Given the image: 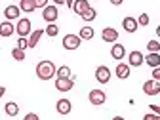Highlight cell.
<instances>
[{"label": "cell", "mask_w": 160, "mask_h": 120, "mask_svg": "<svg viewBox=\"0 0 160 120\" xmlns=\"http://www.w3.org/2000/svg\"><path fill=\"white\" fill-rule=\"evenodd\" d=\"M23 120H40V116H38L36 112H29V114H25Z\"/></svg>", "instance_id": "f546056e"}, {"label": "cell", "mask_w": 160, "mask_h": 120, "mask_svg": "<svg viewBox=\"0 0 160 120\" xmlns=\"http://www.w3.org/2000/svg\"><path fill=\"white\" fill-rule=\"evenodd\" d=\"M156 34H158V38H160V25L156 27Z\"/></svg>", "instance_id": "ab89813d"}, {"label": "cell", "mask_w": 160, "mask_h": 120, "mask_svg": "<svg viewBox=\"0 0 160 120\" xmlns=\"http://www.w3.org/2000/svg\"><path fill=\"white\" fill-rule=\"evenodd\" d=\"M122 2H124V0H111V4H112V6H120Z\"/></svg>", "instance_id": "e575fe53"}, {"label": "cell", "mask_w": 160, "mask_h": 120, "mask_svg": "<svg viewBox=\"0 0 160 120\" xmlns=\"http://www.w3.org/2000/svg\"><path fill=\"white\" fill-rule=\"evenodd\" d=\"M19 10L25 12V13H31L36 10V4H34V0H19Z\"/></svg>", "instance_id": "d6986e66"}, {"label": "cell", "mask_w": 160, "mask_h": 120, "mask_svg": "<svg viewBox=\"0 0 160 120\" xmlns=\"http://www.w3.org/2000/svg\"><path fill=\"white\" fill-rule=\"evenodd\" d=\"M19 13H21V10H19V6H8L4 10V17H6V21H13V19L19 17Z\"/></svg>", "instance_id": "5bb4252c"}, {"label": "cell", "mask_w": 160, "mask_h": 120, "mask_svg": "<svg viewBox=\"0 0 160 120\" xmlns=\"http://www.w3.org/2000/svg\"><path fill=\"white\" fill-rule=\"evenodd\" d=\"M88 99H90V103H92V105L101 107V105L107 101V95H105V92H101V90H92L90 95H88Z\"/></svg>", "instance_id": "277c9868"}, {"label": "cell", "mask_w": 160, "mask_h": 120, "mask_svg": "<svg viewBox=\"0 0 160 120\" xmlns=\"http://www.w3.org/2000/svg\"><path fill=\"white\" fill-rule=\"evenodd\" d=\"M149 107H151V112H154V114L160 116V105H149Z\"/></svg>", "instance_id": "836d02e7"}, {"label": "cell", "mask_w": 160, "mask_h": 120, "mask_svg": "<svg viewBox=\"0 0 160 120\" xmlns=\"http://www.w3.org/2000/svg\"><path fill=\"white\" fill-rule=\"evenodd\" d=\"M152 78H154V80H158V82H160V67L152 69Z\"/></svg>", "instance_id": "d6a6232c"}, {"label": "cell", "mask_w": 160, "mask_h": 120, "mask_svg": "<svg viewBox=\"0 0 160 120\" xmlns=\"http://www.w3.org/2000/svg\"><path fill=\"white\" fill-rule=\"evenodd\" d=\"M31 19H27V17H23V19H19L17 21V25H15V32L19 34V36H23V38H29L31 36Z\"/></svg>", "instance_id": "7a4b0ae2"}, {"label": "cell", "mask_w": 160, "mask_h": 120, "mask_svg": "<svg viewBox=\"0 0 160 120\" xmlns=\"http://www.w3.org/2000/svg\"><path fill=\"white\" fill-rule=\"evenodd\" d=\"M93 34H95V32H93L92 27H82V29H80V32H78V36L82 38V40H92Z\"/></svg>", "instance_id": "7402d4cb"}, {"label": "cell", "mask_w": 160, "mask_h": 120, "mask_svg": "<svg viewBox=\"0 0 160 120\" xmlns=\"http://www.w3.org/2000/svg\"><path fill=\"white\" fill-rule=\"evenodd\" d=\"M124 55H126V48H124L122 44L114 42V46L111 48V57H112V59H116V61H122Z\"/></svg>", "instance_id": "7c38bea8"}, {"label": "cell", "mask_w": 160, "mask_h": 120, "mask_svg": "<svg viewBox=\"0 0 160 120\" xmlns=\"http://www.w3.org/2000/svg\"><path fill=\"white\" fill-rule=\"evenodd\" d=\"M55 71H57L55 65L52 61H48V59L38 61V65H36V76L40 80H50V78H53L55 76Z\"/></svg>", "instance_id": "6da1fadb"}, {"label": "cell", "mask_w": 160, "mask_h": 120, "mask_svg": "<svg viewBox=\"0 0 160 120\" xmlns=\"http://www.w3.org/2000/svg\"><path fill=\"white\" fill-rule=\"evenodd\" d=\"M4 93H6V88H4V86H0V99H2Z\"/></svg>", "instance_id": "8d00e7d4"}, {"label": "cell", "mask_w": 160, "mask_h": 120, "mask_svg": "<svg viewBox=\"0 0 160 120\" xmlns=\"http://www.w3.org/2000/svg\"><path fill=\"white\" fill-rule=\"evenodd\" d=\"M42 17H44V21H48V23H55L57 17H59L57 6H46V8L42 10Z\"/></svg>", "instance_id": "8992f818"}, {"label": "cell", "mask_w": 160, "mask_h": 120, "mask_svg": "<svg viewBox=\"0 0 160 120\" xmlns=\"http://www.w3.org/2000/svg\"><path fill=\"white\" fill-rule=\"evenodd\" d=\"M72 4H74V0H65V6H69V8H72Z\"/></svg>", "instance_id": "d590c367"}, {"label": "cell", "mask_w": 160, "mask_h": 120, "mask_svg": "<svg viewBox=\"0 0 160 120\" xmlns=\"http://www.w3.org/2000/svg\"><path fill=\"white\" fill-rule=\"evenodd\" d=\"M128 65L130 67H141L143 63H145V55L141 53V52H132L130 55H128Z\"/></svg>", "instance_id": "30bf717a"}, {"label": "cell", "mask_w": 160, "mask_h": 120, "mask_svg": "<svg viewBox=\"0 0 160 120\" xmlns=\"http://www.w3.org/2000/svg\"><path fill=\"white\" fill-rule=\"evenodd\" d=\"M55 111L59 112V114H69L71 111H72V103L69 101V99H59V101L55 103Z\"/></svg>", "instance_id": "8fae6325"}, {"label": "cell", "mask_w": 160, "mask_h": 120, "mask_svg": "<svg viewBox=\"0 0 160 120\" xmlns=\"http://www.w3.org/2000/svg\"><path fill=\"white\" fill-rule=\"evenodd\" d=\"M95 15H97V12L93 10V8H88L82 15H80V17H82L84 19V21H93V19H95Z\"/></svg>", "instance_id": "484cf974"}, {"label": "cell", "mask_w": 160, "mask_h": 120, "mask_svg": "<svg viewBox=\"0 0 160 120\" xmlns=\"http://www.w3.org/2000/svg\"><path fill=\"white\" fill-rule=\"evenodd\" d=\"M13 31H15V27L12 25V21H4V23H0V36H2V38L12 36V34H13Z\"/></svg>", "instance_id": "9a60e30c"}, {"label": "cell", "mask_w": 160, "mask_h": 120, "mask_svg": "<svg viewBox=\"0 0 160 120\" xmlns=\"http://www.w3.org/2000/svg\"><path fill=\"white\" fill-rule=\"evenodd\" d=\"M34 4H36V8H42L44 10L48 6V0H34Z\"/></svg>", "instance_id": "1f68e13d"}, {"label": "cell", "mask_w": 160, "mask_h": 120, "mask_svg": "<svg viewBox=\"0 0 160 120\" xmlns=\"http://www.w3.org/2000/svg\"><path fill=\"white\" fill-rule=\"evenodd\" d=\"M44 32H46L48 36H57V32H59V27H57L55 23H48V27L44 29Z\"/></svg>", "instance_id": "4316f807"}, {"label": "cell", "mask_w": 160, "mask_h": 120, "mask_svg": "<svg viewBox=\"0 0 160 120\" xmlns=\"http://www.w3.org/2000/svg\"><path fill=\"white\" fill-rule=\"evenodd\" d=\"M130 69H132V67H130L128 63H118V65H116V76L122 78V80H126V78L130 76Z\"/></svg>", "instance_id": "e0dca14e"}, {"label": "cell", "mask_w": 160, "mask_h": 120, "mask_svg": "<svg viewBox=\"0 0 160 120\" xmlns=\"http://www.w3.org/2000/svg\"><path fill=\"white\" fill-rule=\"evenodd\" d=\"M6 114L8 116H17L19 114V105L15 101H8L6 103Z\"/></svg>", "instance_id": "44dd1931"}, {"label": "cell", "mask_w": 160, "mask_h": 120, "mask_svg": "<svg viewBox=\"0 0 160 120\" xmlns=\"http://www.w3.org/2000/svg\"><path fill=\"white\" fill-rule=\"evenodd\" d=\"M12 57L15 59V61H25V50H21V48H13L12 50Z\"/></svg>", "instance_id": "cb8c5ba5"}, {"label": "cell", "mask_w": 160, "mask_h": 120, "mask_svg": "<svg viewBox=\"0 0 160 120\" xmlns=\"http://www.w3.org/2000/svg\"><path fill=\"white\" fill-rule=\"evenodd\" d=\"M95 80H97L99 84H107L109 80H111V69L105 67V65L97 67V69H95Z\"/></svg>", "instance_id": "5b68a950"}, {"label": "cell", "mask_w": 160, "mask_h": 120, "mask_svg": "<svg viewBox=\"0 0 160 120\" xmlns=\"http://www.w3.org/2000/svg\"><path fill=\"white\" fill-rule=\"evenodd\" d=\"M55 76H57V78H71V67L61 65V67L55 71Z\"/></svg>", "instance_id": "603a6c76"}, {"label": "cell", "mask_w": 160, "mask_h": 120, "mask_svg": "<svg viewBox=\"0 0 160 120\" xmlns=\"http://www.w3.org/2000/svg\"><path fill=\"white\" fill-rule=\"evenodd\" d=\"M147 50H149V53H160V42L158 40H149Z\"/></svg>", "instance_id": "d4e9b609"}, {"label": "cell", "mask_w": 160, "mask_h": 120, "mask_svg": "<svg viewBox=\"0 0 160 120\" xmlns=\"http://www.w3.org/2000/svg\"><path fill=\"white\" fill-rule=\"evenodd\" d=\"M42 34H44V29L32 31V32H31V36H29V48H34V46H38V42H40V38H42Z\"/></svg>", "instance_id": "ac0fdd59"}, {"label": "cell", "mask_w": 160, "mask_h": 120, "mask_svg": "<svg viewBox=\"0 0 160 120\" xmlns=\"http://www.w3.org/2000/svg\"><path fill=\"white\" fill-rule=\"evenodd\" d=\"M149 21H151V19H149V15H147V13H141V15L137 17V25H141V27H147V25H149Z\"/></svg>", "instance_id": "83f0119b"}, {"label": "cell", "mask_w": 160, "mask_h": 120, "mask_svg": "<svg viewBox=\"0 0 160 120\" xmlns=\"http://www.w3.org/2000/svg\"><path fill=\"white\" fill-rule=\"evenodd\" d=\"M143 120H160V116H158V114H154V112H149V114H145V116H143Z\"/></svg>", "instance_id": "4dcf8cb0"}, {"label": "cell", "mask_w": 160, "mask_h": 120, "mask_svg": "<svg viewBox=\"0 0 160 120\" xmlns=\"http://www.w3.org/2000/svg\"><path fill=\"white\" fill-rule=\"evenodd\" d=\"M101 38H103V42H111V44H114L116 40H118V31L112 29V27H105V29L101 31Z\"/></svg>", "instance_id": "ba28073f"}, {"label": "cell", "mask_w": 160, "mask_h": 120, "mask_svg": "<svg viewBox=\"0 0 160 120\" xmlns=\"http://www.w3.org/2000/svg\"><path fill=\"white\" fill-rule=\"evenodd\" d=\"M122 27H124V31H126V32H135L139 25H137V19H135V17L128 15V17H124V19H122Z\"/></svg>", "instance_id": "4fadbf2b"}, {"label": "cell", "mask_w": 160, "mask_h": 120, "mask_svg": "<svg viewBox=\"0 0 160 120\" xmlns=\"http://www.w3.org/2000/svg\"><path fill=\"white\" fill-rule=\"evenodd\" d=\"M145 63H147L149 67H152V69L160 67V53H149V55L145 57Z\"/></svg>", "instance_id": "ffe728a7"}, {"label": "cell", "mask_w": 160, "mask_h": 120, "mask_svg": "<svg viewBox=\"0 0 160 120\" xmlns=\"http://www.w3.org/2000/svg\"><path fill=\"white\" fill-rule=\"evenodd\" d=\"M53 2H55V6H57V4H65V0H53Z\"/></svg>", "instance_id": "74e56055"}, {"label": "cell", "mask_w": 160, "mask_h": 120, "mask_svg": "<svg viewBox=\"0 0 160 120\" xmlns=\"http://www.w3.org/2000/svg\"><path fill=\"white\" fill-rule=\"evenodd\" d=\"M143 92L147 95H158L160 93V82H158V80H154V78L147 80V82L143 84Z\"/></svg>", "instance_id": "52a82bcc"}, {"label": "cell", "mask_w": 160, "mask_h": 120, "mask_svg": "<svg viewBox=\"0 0 160 120\" xmlns=\"http://www.w3.org/2000/svg\"><path fill=\"white\" fill-rule=\"evenodd\" d=\"M17 48H21V50H27V48H29V38H23V36H19V40H17Z\"/></svg>", "instance_id": "f1b7e54d"}, {"label": "cell", "mask_w": 160, "mask_h": 120, "mask_svg": "<svg viewBox=\"0 0 160 120\" xmlns=\"http://www.w3.org/2000/svg\"><path fill=\"white\" fill-rule=\"evenodd\" d=\"M88 8H90V2H88V0H74V4H72V10H74V13H78V15H82Z\"/></svg>", "instance_id": "2e32d148"}, {"label": "cell", "mask_w": 160, "mask_h": 120, "mask_svg": "<svg viewBox=\"0 0 160 120\" xmlns=\"http://www.w3.org/2000/svg\"><path fill=\"white\" fill-rule=\"evenodd\" d=\"M112 120H126V118H124V116H114Z\"/></svg>", "instance_id": "f35d334b"}, {"label": "cell", "mask_w": 160, "mask_h": 120, "mask_svg": "<svg viewBox=\"0 0 160 120\" xmlns=\"http://www.w3.org/2000/svg\"><path fill=\"white\" fill-rule=\"evenodd\" d=\"M74 86V80L72 78H55V88L59 92H71Z\"/></svg>", "instance_id": "9c48e42d"}, {"label": "cell", "mask_w": 160, "mask_h": 120, "mask_svg": "<svg viewBox=\"0 0 160 120\" xmlns=\"http://www.w3.org/2000/svg\"><path fill=\"white\" fill-rule=\"evenodd\" d=\"M80 42H82V38L78 34H65L63 36V48L72 52V50H78L80 48Z\"/></svg>", "instance_id": "3957f363"}]
</instances>
